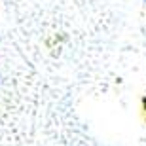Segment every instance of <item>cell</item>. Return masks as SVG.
Returning a JSON list of instances; mask_svg holds the SVG:
<instances>
[]
</instances>
